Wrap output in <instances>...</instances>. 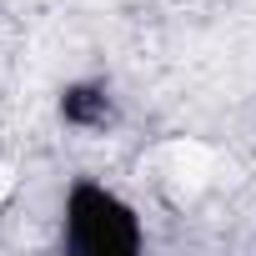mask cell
Returning <instances> with one entry per match:
<instances>
[{"label":"cell","instance_id":"cell-1","mask_svg":"<svg viewBox=\"0 0 256 256\" xmlns=\"http://www.w3.org/2000/svg\"><path fill=\"white\" fill-rule=\"evenodd\" d=\"M66 241L76 251H136L141 246V221L110 186L100 181H76L66 191Z\"/></svg>","mask_w":256,"mask_h":256}]
</instances>
